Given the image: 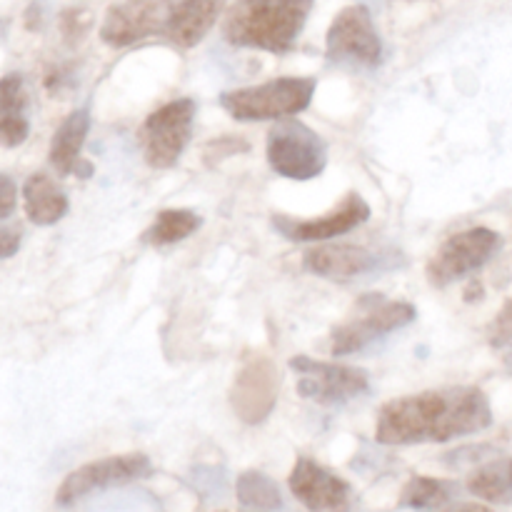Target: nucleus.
Segmentation results:
<instances>
[{
    "instance_id": "nucleus-1",
    "label": "nucleus",
    "mask_w": 512,
    "mask_h": 512,
    "mask_svg": "<svg viewBox=\"0 0 512 512\" xmlns=\"http://www.w3.org/2000/svg\"><path fill=\"white\" fill-rule=\"evenodd\" d=\"M493 423L488 395L480 388H443L390 400L380 408L375 440L383 445L448 443L480 433Z\"/></svg>"
},
{
    "instance_id": "nucleus-2",
    "label": "nucleus",
    "mask_w": 512,
    "mask_h": 512,
    "mask_svg": "<svg viewBox=\"0 0 512 512\" xmlns=\"http://www.w3.org/2000/svg\"><path fill=\"white\" fill-rule=\"evenodd\" d=\"M315 0H238L228 10L223 35L235 48L283 55L303 33Z\"/></svg>"
},
{
    "instance_id": "nucleus-3",
    "label": "nucleus",
    "mask_w": 512,
    "mask_h": 512,
    "mask_svg": "<svg viewBox=\"0 0 512 512\" xmlns=\"http://www.w3.org/2000/svg\"><path fill=\"white\" fill-rule=\"evenodd\" d=\"M315 88H318L315 78H278L263 85H253V88L228 90L220 95V105L243 123L283 120L308 108Z\"/></svg>"
},
{
    "instance_id": "nucleus-4",
    "label": "nucleus",
    "mask_w": 512,
    "mask_h": 512,
    "mask_svg": "<svg viewBox=\"0 0 512 512\" xmlns=\"http://www.w3.org/2000/svg\"><path fill=\"white\" fill-rule=\"evenodd\" d=\"M268 163L288 180H313L328 165V145L305 123L283 118L268 133Z\"/></svg>"
},
{
    "instance_id": "nucleus-5",
    "label": "nucleus",
    "mask_w": 512,
    "mask_h": 512,
    "mask_svg": "<svg viewBox=\"0 0 512 512\" xmlns=\"http://www.w3.org/2000/svg\"><path fill=\"white\" fill-rule=\"evenodd\" d=\"M415 318H418V310L410 303L385 300L380 295L370 293L358 303V315H353L348 323L333 330L330 350H333V355L358 353V350L368 348L370 343H375L383 335L410 325Z\"/></svg>"
},
{
    "instance_id": "nucleus-6",
    "label": "nucleus",
    "mask_w": 512,
    "mask_h": 512,
    "mask_svg": "<svg viewBox=\"0 0 512 512\" xmlns=\"http://www.w3.org/2000/svg\"><path fill=\"white\" fill-rule=\"evenodd\" d=\"M195 110L193 98H178L148 115L140 130V143L145 160L153 168L165 170L178 163L193 135Z\"/></svg>"
},
{
    "instance_id": "nucleus-7",
    "label": "nucleus",
    "mask_w": 512,
    "mask_h": 512,
    "mask_svg": "<svg viewBox=\"0 0 512 512\" xmlns=\"http://www.w3.org/2000/svg\"><path fill=\"white\" fill-rule=\"evenodd\" d=\"M290 370L298 375V393L318 405H345L370 390L368 373L350 365L320 363L298 355L290 360Z\"/></svg>"
},
{
    "instance_id": "nucleus-8",
    "label": "nucleus",
    "mask_w": 512,
    "mask_h": 512,
    "mask_svg": "<svg viewBox=\"0 0 512 512\" xmlns=\"http://www.w3.org/2000/svg\"><path fill=\"white\" fill-rule=\"evenodd\" d=\"M153 473V463L148 455L143 453H128V455H113V458L95 460V463L83 465V468L73 470L68 478L60 483L58 493H55V503L60 508H70L78 500L88 498L90 493L98 490L115 488V485L133 483V480H143Z\"/></svg>"
},
{
    "instance_id": "nucleus-9",
    "label": "nucleus",
    "mask_w": 512,
    "mask_h": 512,
    "mask_svg": "<svg viewBox=\"0 0 512 512\" xmlns=\"http://www.w3.org/2000/svg\"><path fill=\"white\" fill-rule=\"evenodd\" d=\"M500 235L490 228H470L453 235L440 245L438 253L428 263V278L435 288L455 283L465 275L483 268L500 248Z\"/></svg>"
},
{
    "instance_id": "nucleus-10",
    "label": "nucleus",
    "mask_w": 512,
    "mask_h": 512,
    "mask_svg": "<svg viewBox=\"0 0 512 512\" xmlns=\"http://www.w3.org/2000/svg\"><path fill=\"white\" fill-rule=\"evenodd\" d=\"M325 53L338 63L375 68L383 60V40L375 30L373 15L365 5H350L335 15L325 38Z\"/></svg>"
},
{
    "instance_id": "nucleus-11",
    "label": "nucleus",
    "mask_w": 512,
    "mask_h": 512,
    "mask_svg": "<svg viewBox=\"0 0 512 512\" xmlns=\"http://www.w3.org/2000/svg\"><path fill=\"white\" fill-rule=\"evenodd\" d=\"M178 0H123L108 10L100 38L113 48H128L145 38H163L170 13Z\"/></svg>"
},
{
    "instance_id": "nucleus-12",
    "label": "nucleus",
    "mask_w": 512,
    "mask_h": 512,
    "mask_svg": "<svg viewBox=\"0 0 512 512\" xmlns=\"http://www.w3.org/2000/svg\"><path fill=\"white\" fill-rule=\"evenodd\" d=\"M280 375L273 360L265 355H253L243 363L235 375L233 390H230V405L243 423L258 425L273 413L278 400Z\"/></svg>"
},
{
    "instance_id": "nucleus-13",
    "label": "nucleus",
    "mask_w": 512,
    "mask_h": 512,
    "mask_svg": "<svg viewBox=\"0 0 512 512\" xmlns=\"http://www.w3.org/2000/svg\"><path fill=\"white\" fill-rule=\"evenodd\" d=\"M370 218V205L360 198L358 193H350L348 198L340 203V208L330 210L323 218L310 220H293L285 215H275L273 225L280 235L288 240H298V243H313V240H330L338 235L350 233L358 225H363Z\"/></svg>"
},
{
    "instance_id": "nucleus-14",
    "label": "nucleus",
    "mask_w": 512,
    "mask_h": 512,
    "mask_svg": "<svg viewBox=\"0 0 512 512\" xmlns=\"http://www.w3.org/2000/svg\"><path fill=\"white\" fill-rule=\"evenodd\" d=\"M288 485L310 512H338L350 500V485L310 458H298Z\"/></svg>"
},
{
    "instance_id": "nucleus-15",
    "label": "nucleus",
    "mask_w": 512,
    "mask_h": 512,
    "mask_svg": "<svg viewBox=\"0 0 512 512\" xmlns=\"http://www.w3.org/2000/svg\"><path fill=\"white\" fill-rule=\"evenodd\" d=\"M388 255L373 253L360 245H323L305 253V270L328 280H355L360 275L375 273L385 265Z\"/></svg>"
},
{
    "instance_id": "nucleus-16",
    "label": "nucleus",
    "mask_w": 512,
    "mask_h": 512,
    "mask_svg": "<svg viewBox=\"0 0 512 512\" xmlns=\"http://www.w3.org/2000/svg\"><path fill=\"white\" fill-rule=\"evenodd\" d=\"M225 0H178L170 13L163 38L175 48H193L218 23Z\"/></svg>"
},
{
    "instance_id": "nucleus-17",
    "label": "nucleus",
    "mask_w": 512,
    "mask_h": 512,
    "mask_svg": "<svg viewBox=\"0 0 512 512\" xmlns=\"http://www.w3.org/2000/svg\"><path fill=\"white\" fill-rule=\"evenodd\" d=\"M30 133L28 95L20 73H8L0 78V145L18 148Z\"/></svg>"
},
{
    "instance_id": "nucleus-18",
    "label": "nucleus",
    "mask_w": 512,
    "mask_h": 512,
    "mask_svg": "<svg viewBox=\"0 0 512 512\" xmlns=\"http://www.w3.org/2000/svg\"><path fill=\"white\" fill-rule=\"evenodd\" d=\"M23 198L25 215L35 225H53L68 213V195L45 173H35L25 180Z\"/></svg>"
},
{
    "instance_id": "nucleus-19",
    "label": "nucleus",
    "mask_w": 512,
    "mask_h": 512,
    "mask_svg": "<svg viewBox=\"0 0 512 512\" xmlns=\"http://www.w3.org/2000/svg\"><path fill=\"white\" fill-rule=\"evenodd\" d=\"M90 130V113L88 110H75L63 120L55 130L53 145H50V163L60 175H70L80 165V150H83L85 138Z\"/></svg>"
},
{
    "instance_id": "nucleus-20",
    "label": "nucleus",
    "mask_w": 512,
    "mask_h": 512,
    "mask_svg": "<svg viewBox=\"0 0 512 512\" xmlns=\"http://www.w3.org/2000/svg\"><path fill=\"white\" fill-rule=\"evenodd\" d=\"M468 493L493 505L512 503V458H498L480 465L468 478Z\"/></svg>"
},
{
    "instance_id": "nucleus-21",
    "label": "nucleus",
    "mask_w": 512,
    "mask_h": 512,
    "mask_svg": "<svg viewBox=\"0 0 512 512\" xmlns=\"http://www.w3.org/2000/svg\"><path fill=\"white\" fill-rule=\"evenodd\" d=\"M455 493H458V485L450 483V480L423 478V475H418V478H413L403 488L400 508L418 512H443L453 503Z\"/></svg>"
},
{
    "instance_id": "nucleus-22",
    "label": "nucleus",
    "mask_w": 512,
    "mask_h": 512,
    "mask_svg": "<svg viewBox=\"0 0 512 512\" xmlns=\"http://www.w3.org/2000/svg\"><path fill=\"white\" fill-rule=\"evenodd\" d=\"M235 495L243 508L255 512H275L283 508V495H280L278 483L258 470H248L235 483Z\"/></svg>"
},
{
    "instance_id": "nucleus-23",
    "label": "nucleus",
    "mask_w": 512,
    "mask_h": 512,
    "mask_svg": "<svg viewBox=\"0 0 512 512\" xmlns=\"http://www.w3.org/2000/svg\"><path fill=\"white\" fill-rule=\"evenodd\" d=\"M200 228V218L193 210L175 208V210H163L158 213L155 223L145 230V243L150 245H173L180 240L190 238L195 230Z\"/></svg>"
},
{
    "instance_id": "nucleus-24",
    "label": "nucleus",
    "mask_w": 512,
    "mask_h": 512,
    "mask_svg": "<svg viewBox=\"0 0 512 512\" xmlns=\"http://www.w3.org/2000/svg\"><path fill=\"white\" fill-rule=\"evenodd\" d=\"M15 203H18V190L8 175H0V220L13 215Z\"/></svg>"
},
{
    "instance_id": "nucleus-25",
    "label": "nucleus",
    "mask_w": 512,
    "mask_h": 512,
    "mask_svg": "<svg viewBox=\"0 0 512 512\" xmlns=\"http://www.w3.org/2000/svg\"><path fill=\"white\" fill-rule=\"evenodd\" d=\"M512 340V300L503 308L493 325V345H505Z\"/></svg>"
},
{
    "instance_id": "nucleus-26",
    "label": "nucleus",
    "mask_w": 512,
    "mask_h": 512,
    "mask_svg": "<svg viewBox=\"0 0 512 512\" xmlns=\"http://www.w3.org/2000/svg\"><path fill=\"white\" fill-rule=\"evenodd\" d=\"M20 248V233L10 228H0V260L10 258V255L18 253Z\"/></svg>"
},
{
    "instance_id": "nucleus-27",
    "label": "nucleus",
    "mask_w": 512,
    "mask_h": 512,
    "mask_svg": "<svg viewBox=\"0 0 512 512\" xmlns=\"http://www.w3.org/2000/svg\"><path fill=\"white\" fill-rule=\"evenodd\" d=\"M443 512H493V510H490L488 505H480V503H453Z\"/></svg>"
},
{
    "instance_id": "nucleus-28",
    "label": "nucleus",
    "mask_w": 512,
    "mask_h": 512,
    "mask_svg": "<svg viewBox=\"0 0 512 512\" xmlns=\"http://www.w3.org/2000/svg\"><path fill=\"white\" fill-rule=\"evenodd\" d=\"M505 365H508V370L512 373V350H510L508 355H505Z\"/></svg>"
}]
</instances>
